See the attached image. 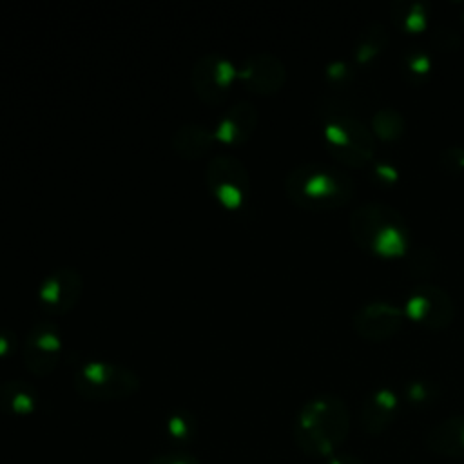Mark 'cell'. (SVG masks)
<instances>
[{"mask_svg": "<svg viewBox=\"0 0 464 464\" xmlns=\"http://www.w3.org/2000/svg\"><path fill=\"white\" fill-rule=\"evenodd\" d=\"M257 109L250 102L232 103L219 118L214 129V140L225 145H241L256 130Z\"/></svg>", "mask_w": 464, "mask_h": 464, "instance_id": "cell-13", "label": "cell"}, {"mask_svg": "<svg viewBox=\"0 0 464 464\" xmlns=\"http://www.w3.org/2000/svg\"><path fill=\"white\" fill-rule=\"evenodd\" d=\"M431 71V60L422 49H410L404 54V72L408 76L422 78Z\"/></svg>", "mask_w": 464, "mask_h": 464, "instance_id": "cell-23", "label": "cell"}, {"mask_svg": "<svg viewBox=\"0 0 464 464\" xmlns=\"http://www.w3.org/2000/svg\"><path fill=\"white\" fill-rule=\"evenodd\" d=\"M388 40H390V31L381 22H372L364 25L355 40V47H353L355 60L361 63H366L377 58L382 53V49L388 45Z\"/></svg>", "mask_w": 464, "mask_h": 464, "instance_id": "cell-18", "label": "cell"}, {"mask_svg": "<svg viewBox=\"0 0 464 464\" xmlns=\"http://www.w3.org/2000/svg\"><path fill=\"white\" fill-rule=\"evenodd\" d=\"M237 80H241L250 92L270 96L285 85L286 67L283 60L272 53H256L241 62Z\"/></svg>", "mask_w": 464, "mask_h": 464, "instance_id": "cell-12", "label": "cell"}, {"mask_svg": "<svg viewBox=\"0 0 464 464\" xmlns=\"http://www.w3.org/2000/svg\"><path fill=\"white\" fill-rule=\"evenodd\" d=\"M147 464H199V460L188 453L183 451H172V453H161L152 457Z\"/></svg>", "mask_w": 464, "mask_h": 464, "instance_id": "cell-26", "label": "cell"}, {"mask_svg": "<svg viewBox=\"0 0 464 464\" xmlns=\"http://www.w3.org/2000/svg\"><path fill=\"white\" fill-rule=\"evenodd\" d=\"M404 308L388 301L364 303L353 315V330L368 341L393 337L404 324Z\"/></svg>", "mask_w": 464, "mask_h": 464, "instance_id": "cell-11", "label": "cell"}, {"mask_svg": "<svg viewBox=\"0 0 464 464\" xmlns=\"http://www.w3.org/2000/svg\"><path fill=\"white\" fill-rule=\"evenodd\" d=\"M323 121L326 149L337 161L352 169H362L375 161V136L359 116L328 105Z\"/></svg>", "mask_w": 464, "mask_h": 464, "instance_id": "cell-4", "label": "cell"}, {"mask_svg": "<svg viewBox=\"0 0 464 464\" xmlns=\"http://www.w3.org/2000/svg\"><path fill=\"white\" fill-rule=\"evenodd\" d=\"M370 129L375 138H379L382 141H393L404 134L406 120L401 111L386 105V107H381L375 111V114L372 116Z\"/></svg>", "mask_w": 464, "mask_h": 464, "instance_id": "cell-19", "label": "cell"}, {"mask_svg": "<svg viewBox=\"0 0 464 464\" xmlns=\"http://www.w3.org/2000/svg\"><path fill=\"white\" fill-rule=\"evenodd\" d=\"M205 183L225 208H239L250 188L248 170L243 161L230 154L214 156L205 167Z\"/></svg>", "mask_w": 464, "mask_h": 464, "instance_id": "cell-6", "label": "cell"}, {"mask_svg": "<svg viewBox=\"0 0 464 464\" xmlns=\"http://www.w3.org/2000/svg\"><path fill=\"white\" fill-rule=\"evenodd\" d=\"M372 174H373L375 181L381 185H388L397 179V170L390 163H382V161L372 163Z\"/></svg>", "mask_w": 464, "mask_h": 464, "instance_id": "cell-27", "label": "cell"}, {"mask_svg": "<svg viewBox=\"0 0 464 464\" xmlns=\"http://www.w3.org/2000/svg\"><path fill=\"white\" fill-rule=\"evenodd\" d=\"M62 335L58 328L49 321L36 323L25 335L22 344L24 366L38 377H45L54 372L62 357Z\"/></svg>", "mask_w": 464, "mask_h": 464, "instance_id": "cell-9", "label": "cell"}, {"mask_svg": "<svg viewBox=\"0 0 464 464\" xmlns=\"http://www.w3.org/2000/svg\"><path fill=\"white\" fill-rule=\"evenodd\" d=\"M395 411L397 395L388 388H379L366 397L361 408V422L366 431L379 433L393 420Z\"/></svg>", "mask_w": 464, "mask_h": 464, "instance_id": "cell-14", "label": "cell"}, {"mask_svg": "<svg viewBox=\"0 0 464 464\" xmlns=\"http://www.w3.org/2000/svg\"><path fill=\"white\" fill-rule=\"evenodd\" d=\"M439 163L448 172L464 170V147H460V145L446 147L439 156Z\"/></svg>", "mask_w": 464, "mask_h": 464, "instance_id": "cell-24", "label": "cell"}, {"mask_svg": "<svg viewBox=\"0 0 464 464\" xmlns=\"http://www.w3.org/2000/svg\"><path fill=\"white\" fill-rule=\"evenodd\" d=\"M74 388L87 401H121L138 392L140 377L120 362L89 361L76 370Z\"/></svg>", "mask_w": 464, "mask_h": 464, "instance_id": "cell-5", "label": "cell"}, {"mask_svg": "<svg viewBox=\"0 0 464 464\" xmlns=\"http://www.w3.org/2000/svg\"><path fill=\"white\" fill-rule=\"evenodd\" d=\"M406 268L415 277H430L439 268V259L431 248L419 246L411 250L406 257Z\"/></svg>", "mask_w": 464, "mask_h": 464, "instance_id": "cell-21", "label": "cell"}, {"mask_svg": "<svg viewBox=\"0 0 464 464\" xmlns=\"http://www.w3.org/2000/svg\"><path fill=\"white\" fill-rule=\"evenodd\" d=\"M332 464H362V462L359 459H355V457H339Z\"/></svg>", "mask_w": 464, "mask_h": 464, "instance_id": "cell-31", "label": "cell"}, {"mask_svg": "<svg viewBox=\"0 0 464 464\" xmlns=\"http://www.w3.org/2000/svg\"><path fill=\"white\" fill-rule=\"evenodd\" d=\"M426 446L439 455H464V415H453L433 426L426 437Z\"/></svg>", "mask_w": 464, "mask_h": 464, "instance_id": "cell-15", "label": "cell"}, {"mask_svg": "<svg viewBox=\"0 0 464 464\" xmlns=\"http://www.w3.org/2000/svg\"><path fill=\"white\" fill-rule=\"evenodd\" d=\"M286 198L306 210H334L355 196L353 178L341 167L324 161L295 165L285 178Z\"/></svg>", "mask_w": 464, "mask_h": 464, "instance_id": "cell-1", "label": "cell"}, {"mask_svg": "<svg viewBox=\"0 0 464 464\" xmlns=\"http://www.w3.org/2000/svg\"><path fill=\"white\" fill-rule=\"evenodd\" d=\"M82 290V274L72 266H62L44 277L38 288V301L49 314L60 315L78 304Z\"/></svg>", "mask_w": 464, "mask_h": 464, "instance_id": "cell-10", "label": "cell"}, {"mask_svg": "<svg viewBox=\"0 0 464 464\" xmlns=\"http://www.w3.org/2000/svg\"><path fill=\"white\" fill-rule=\"evenodd\" d=\"M406 319L430 330H444L455 319V303L451 295L439 285L420 283L406 297Z\"/></svg>", "mask_w": 464, "mask_h": 464, "instance_id": "cell-7", "label": "cell"}, {"mask_svg": "<svg viewBox=\"0 0 464 464\" xmlns=\"http://www.w3.org/2000/svg\"><path fill=\"white\" fill-rule=\"evenodd\" d=\"M352 239L364 250L399 257L408 252V227L404 216L392 205L366 201L357 205L348 219Z\"/></svg>", "mask_w": 464, "mask_h": 464, "instance_id": "cell-3", "label": "cell"}, {"mask_svg": "<svg viewBox=\"0 0 464 464\" xmlns=\"http://www.w3.org/2000/svg\"><path fill=\"white\" fill-rule=\"evenodd\" d=\"M237 78L236 65L223 54L207 53L192 65V89L203 103H219Z\"/></svg>", "mask_w": 464, "mask_h": 464, "instance_id": "cell-8", "label": "cell"}, {"mask_svg": "<svg viewBox=\"0 0 464 464\" xmlns=\"http://www.w3.org/2000/svg\"><path fill=\"white\" fill-rule=\"evenodd\" d=\"M16 346V339L11 332H5V330H0V357H5L9 355Z\"/></svg>", "mask_w": 464, "mask_h": 464, "instance_id": "cell-30", "label": "cell"}, {"mask_svg": "<svg viewBox=\"0 0 464 464\" xmlns=\"http://www.w3.org/2000/svg\"><path fill=\"white\" fill-rule=\"evenodd\" d=\"M406 393H408L410 401H413V402H420V401H424V399L430 395V390H428L426 382L415 381V382H410V384H408Z\"/></svg>", "mask_w": 464, "mask_h": 464, "instance_id": "cell-29", "label": "cell"}, {"mask_svg": "<svg viewBox=\"0 0 464 464\" xmlns=\"http://www.w3.org/2000/svg\"><path fill=\"white\" fill-rule=\"evenodd\" d=\"M36 390L20 379H9L0 384V411L5 415L24 417L36 410Z\"/></svg>", "mask_w": 464, "mask_h": 464, "instance_id": "cell-17", "label": "cell"}, {"mask_svg": "<svg viewBox=\"0 0 464 464\" xmlns=\"http://www.w3.org/2000/svg\"><path fill=\"white\" fill-rule=\"evenodd\" d=\"M392 18L397 27L408 33L422 31L428 24V13L424 4L415 0H397L392 5Z\"/></svg>", "mask_w": 464, "mask_h": 464, "instance_id": "cell-20", "label": "cell"}, {"mask_svg": "<svg viewBox=\"0 0 464 464\" xmlns=\"http://www.w3.org/2000/svg\"><path fill=\"white\" fill-rule=\"evenodd\" d=\"M167 433L178 444H187L196 435V422L187 411H176L167 419Z\"/></svg>", "mask_w": 464, "mask_h": 464, "instance_id": "cell-22", "label": "cell"}, {"mask_svg": "<svg viewBox=\"0 0 464 464\" xmlns=\"http://www.w3.org/2000/svg\"><path fill=\"white\" fill-rule=\"evenodd\" d=\"M326 78H328L334 85L350 83L352 78H353V71H352L350 63H346V62H334V63H330V67L326 69Z\"/></svg>", "mask_w": 464, "mask_h": 464, "instance_id": "cell-25", "label": "cell"}, {"mask_svg": "<svg viewBox=\"0 0 464 464\" xmlns=\"http://www.w3.org/2000/svg\"><path fill=\"white\" fill-rule=\"evenodd\" d=\"M214 141V130L207 129L201 123H183L179 125L172 138L170 145L178 156L185 160H198L203 158Z\"/></svg>", "mask_w": 464, "mask_h": 464, "instance_id": "cell-16", "label": "cell"}, {"mask_svg": "<svg viewBox=\"0 0 464 464\" xmlns=\"http://www.w3.org/2000/svg\"><path fill=\"white\" fill-rule=\"evenodd\" d=\"M350 431V413L337 395H317L297 413L294 437L310 457H328L343 446Z\"/></svg>", "mask_w": 464, "mask_h": 464, "instance_id": "cell-2", "label": "cell"}, {"mask_svg": "<svg viewBox=\"0 0 464 464\" xmlns=\"http://www.w3.org/2000/svg\"><path fill=\"white\" fill-rule=\"evenodd\" d=\"M433 42L437 44V47H440L444 51H450V49H453V47H457L460 44V36L455 31H451V29L440 27L439 31H435Z\"/></svg>", "mask_w": 464, "mask_h": 464, "instance_id": "cell-28", "label": "cell"}]
</instances>
